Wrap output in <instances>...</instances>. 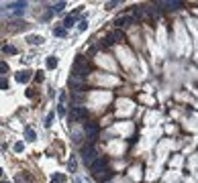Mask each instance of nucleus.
<instances>
[{"label":"nucleus","mask_w":198,"mask_h":183,"mask_svg":"<svg viewBox=\"0 0 198 183\" xmlns=\"http://www.w3.org/2000/svg\"><path fill=\"white\" fill-rule=\"evenodd\" d=\"M25 137H27V140H37V132L31 126H27V128H25Z\"/></svg>","instance_id":"obj_11"},{"label":"nucleus","mask_w":198,"mask_h":183,"mask_svg":"<svg viewBox=\"0 0 198 183\" xmlns=\"http://www.w3.org/2000/svg\"><path fill=\"white\" fill-rule=\"evenodd\" d=\"M70 88H74V90L82 92V90H84V81H80V80H74V77H71V80H70Z\"/></svg>","instance_id":"obj_10"},{"label":"nucleus","mask_w":198,"mask_h":183,"mask_svg":"<svg viewBox=\"0 0 198 183\" xmlns=\"http://www.w3.org/2000/svg\"><path fill=\"white\" fill-rule=\"evenodd\" d=\"M27 41H29L31 45H39V43H43V37H41V35H29Z\"/></svg>","instance_id":"obj_8"},{"label":"nucleus","mask_w":198,"mask_h":183,"mask_svg":"<svg viewBox=\"0 0 198 183\" xmlns=\"http://www.w3.org/2000/svg\"><path fill=\"white\" fill-rule=\"evenodd\" d=\"M12 149H14V153H23L25 145H23V142H14V147H12Z\"/></svg>","instance_id":"obj_17"},{"label":"nucleus","mask_w":198,"mask_h":183,"mask_svg":"<svg viewBox=\"0 0 198 183\" xmlns=\"http://www.w3.org/2000/svg\"><path fill=\"white\" fill-rule=\"evenodd\" d=\"M78 29H80V31H86V29H88V21H86V18H82L80 24H78Z\"/></svg>","instance_id":"obj_20"},{"label":"nucleus","mask_w":198,"mask_h":183,"mask_svg":"<svg viewBox=\"0 0 198 183\" xmlns=\"http://www.w3.org/2000/svg\"><path fill=\"white\" fill-rule=\"evenodd\" d=\"M14 80L19 81V83H27V81L31 80V71H19V73L14 75Z\"/></svg>","instance_id":"obj_6"},{"label":"nucleus","mask_w":198,"mask_h":183,"mask_svg":"<svg viewBox=\"0 0 198 183\" xmlns=\"http://www.w3.org/2000/svg\"><path fill=\"white\" fill-rule=\"evenodd\" d=\"M98 130H100L98 122H84V132L88 134V140L90 142H94L98 138Z\"/></svg>","instance_id":"obj_2"},{"label":"nucleus","mask_w":198,"mask_h":183,"mask_svg":"<svg viewBox=\"0 0 198 183\" xmlns=\"http://www.w3.org/2000/svg\"><path fill=\"white\" fill-rule=\"evenodd\" d=\"M68 169H70V173H76V171H78V161H76V157H74V155L70 157V163H68Z\"/></svg>","instance_id":"obj_12"},{"label":"nucleus","mask_w":198,"mask_h":183,"mask_svg":"<svg viewBox=\"0 0 198 183\" xmlns=\"http://www.w3.org/2000/svg\"><path fill=\"white\" fill-rule=\"evenodd\" d=\"M104 167H106V159H96V161L92 163V165H90V169H92V173H94V175H98V173L102 171Z\"/></svg>","instance_id":"obj_5"},{"label":"nucleus","mask_w":198,"mask_h":183,"mask_svg":"<svg viewBox=\"0 0 198 183\" xmlns=\"http://www.w3.org/2000/svg\"><path fill=\"white\" fill-rule=\"evenodd\" d=\"M2 51L8 53V55H16V47H14V45H4V47H2Z\"/></svg>","instance_id":"obj_14"},{"label":"nucleus","mask_w":198,"mask_h":183,"mask_svg":"<svg viewBox=\"0 0 198 183\" xmlns=\"http://www.w3.org/2000/svg\"><path fill=\"white\" fill-rule=\"evenodd\" d=\"M159 6H165L167 10H176V8H180L182 4H180V2H172V0H170V2H159Z\"/></svg>","instance_id":"obj_9"},{"label":"nucleus","mask_w":198,"mask_h":183,"mask_svg":"<svg viewBox=\"0 0 198 183\" xmlns=\"http://www.w3.org/2000/svg\"><path fill=\"white\" fill-rule=\"evenodd\" d=\"M63 8H66V2H57V4L53 6V10H55V12H61Z\"/></svg>","instance_id":"obj_19"},{"label":"nucleus","mask_w":198,"mask_h":183,"mask_svg":"<svg viewBox=\"0 0 198 183\" xmlns=\"http://www.w3.org/2000/svg\"><path fill=\"white\" fill-rule=\"evenodd\" d=\"M53 35H57V37H66V29H55Z\"/></svg>","instance_id":"obj_22"},{"label":"nucleus","mask_w":198,"mask_h":183,"mask_svg":"<svg viewBox=\"0 0 198 183\" xmlns=\"http://www.w3.org/2000/svg\"><path fill=\"white\" fill-rule=\"evenodd\" d=\"M80 155H82V161L86 165H92L94 161H96V149H94V145H84Z\"/></svg>","instance_id":"obj_1"},{"label":"nucleus","mask_w":198,"mask_h":183,"mask_svg":"<svg viewBox=\"0 0 198 183\" xmlns=\"http://www.w3.org/2000/svg\"><path fill=\"white\" fill-rule=\"evenodd\" d=\"M51 183H66V175H63V173H53Z\"/></svg>","instance_id":"obj_13"},{"label":"nucleus","mask_w":198,"mask_h":183,"mask_svg":"<svg viewBox=\"0 0 198 183\" xmlns=\"http://www.w3.org/2000/svg\"><path fill=\"white\" fill-rule=\"evenodd\" d=\"M2 183H10V181H2Z\"/></svg>","instance_id":"obj_24"},{"label":"nucleus","mask_w":198,"mask_h":183,"mask_svg":"<svg viewBox=\"0 0 198 183\" xmlns=\"http://www.w3.org/2000/svg\"><path fill=\"white\" fill-rule=\"evenodd\" d=\"M47 67L49 69L57 67V57H47Z\"/></svg>","instance_id":"obj_15"},{"label":"nucleus","mask_w":198,"mask_h":183,"mask_svg":"<svg viewBox=\"0 0 198 183\" xmlns=\"http://www.w3.org/2000/svg\"><path fill=\"white\" fill-rule=\"evenodd\" d=\"M115 24H117L118 29L131 27V24H135V16H133V14H129V16H121V18H117V21H115Z\"/></svg>","instance_id":"obj_4"},{"label":"nucleus","mask_w":198,"mask_h":183,"mask_svg":"<svg viewBox=\"0 0 198 183\" xmlns=\"http://www.w3.org/2000/svg\"><path fill=\"white\" fill-rule=\"evenodd\" d=\"M0 73H2V75H4V73H8V63H4V61L0 63Z\"/></svg>","instance_id":"obj_21"},{"label":"nucleus","mask_w":198,"mask_h":183,"mask_svg":"<svg viewBox=\"0 0 198 183\" xmlns=\"http://www.w3.org/2000/svg\"><path fill=\"white\" fill-rule=\"evenodd\" d=\"M71 122H80V120H86V108H82V106H74L70 110V114H68Z\"/></svg>","instance_id":"obj_3"},{"label":"nucleus","mask_w":198,"mask_h":183,"mask_svg":"<svg viewBox=\"0 0 198 183\" xmlns=\"http://www.w3.org/2000/svg\"><path fill=\"white\" fill-rule=\"evenodd\" d=\"M117 41H121V33L118 31H112L110 35H106V45H112V43H117Z\"/></svg>","instance_id":"obj_7"},{"label":"nucleus","mask_w":198,"mask_h":183,"mask_svg":"<svg viewBox=\"0 0 198 183\" xmlns=\"http://www.w3.org/2000/svg\"><path fill=\"white\" fill-rule=\"evenodd\" d=\"M6 88H8V81H6V80H2V77H0V90H6Z\"/></svg>","instance_id":"obj_23"},{"label":"nucleus","mask_w":198,"mask_h":183,"mask_svg":"<svg viewBox=\"0 0 198 183\" xmlns=\"http://www.w3.org/2000/svg\"><path fill=\"white\" fill-rule=\"evenodd\" d=\"M63 27H66V29H70V27H74V16H68V18L63 21Z\"/></svg>","instance_id":"obj_18"},{"label":"nucleus","mask_w":198,"mask_h":183,"mask_svg":"<svg viewBox=\"0 0 198 183\" xmlns=\"http://www.w3.org/2000/svg\"><path fill=\"white\" fill-rule=\"evenodd\" d=\"M53 118H55V114H53V112H49V114H47V118H45V126H47V128L51 126V122H53Z\"/></svg>","instance_id":"obj_16"}]
</instances>
